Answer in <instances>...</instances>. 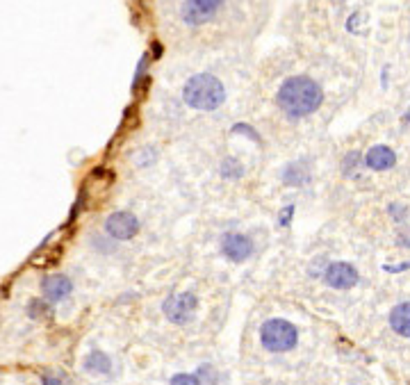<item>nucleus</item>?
Masks as SVG:
<instances>
[{
  "mask_svg": "<svg viewBox=\"0 0 410 385\" xmlns=\"http://www.w3.org/2000/svg\"><path fill=\"white\" fill-rule=\"evenodd\" d=\"M41 290H43V296H46V299L62 301L71 294L73 283L64 276V273H53V276H46L41 280Z\"/></svg>",
  "mask_w": 410,
  "mask_h": 385,
  "instance_id": "1a4fd4ad",
  "label": "nucleus"
},
{
  "mask_svg": "<svg viewBox=\"0 0 410 385\" xmlns=\"http://www.w3.org/2000/svg\"><path fill=\"white\" fill-rule=\"evenodd\" d=\"M408 313H410L408 301H406V303H399V306L390 313V326L399 333L401 337H408V335H410V326H408L410 320H408Z\"/></svg>",
  "mask_w": 410,
  "mask_h": 385,
  "instance_id": "9b49d317",
  "label": "nucleus"
},
{
  "mask_svg": "<svg viewBox=\"0 0 410 385\" xmlns=\"http://www.w3.org/2000/svg\"><path fill=\"white\" fill-rule=\"evenodd\" d=\"M223 5V0H185L183 3V21L187 25H203L210 21L217 10Z\"/></svg>",
  "mask_w": 410,
  "mask_h": 385,
  "instance_id": "20e7f679",
  "label": "nucleus"
},
{
  "mask_svg": "<svg viewBox=\"0 0 410 385\" xmlns=\"http://www.w3.org/2000/svg\"><path fill=\"white\" fill-rule=\"evenodd\" d=\"M139 231V221L130 212H114L105 221V233L114 240H130Z\"/></svg>",
  "mask_w": 410,
  "mask_h": 385,
  "instance_id": "423d86ee",
  "label": "nucleus"
},
{
  "mask_svg": "<svg viewBox=\"0 0 410 385\" xmlns=\"http://www.w3.org/2000/svg\"><path fill=\"white\" fill-rule=\"evenodd\" d=\"M194 310H196V296L192 292L174 294L164 301V315H167L174 324H185L187 320H192Z\"/></svg>",
  "mask_w": 410,
  "mask_h": 385,
  "instance_id": "39448f33",
  "label": "nucleus"
},
{
  "mask_svg": "<svg viewBox=\"0 0 410 385\" xmlns=\"http://www.w3.org/2000/svg\"><path fill=\"white\" fill-rule=\"evenodd\" d=\"M358 158H360V155L358 153H349L347 158H345V174L349 171V169H351V171H356V167H358Z\"/></svg>",
  "mask_w": 410,
  "mask_h": 385,
  "instance_id": "4468645a",
  "label": "nucleus"
},
{
  "mask_svg": "<svg viewBox=\"0 0 410 385\" xmlns=\"http://www.w3.org/2000/svg\"><path fill=\"white\" fill-rule=\"evenodd\" d=\"M87 369H89V372L105 374V372H110V358L105 353H92L87 358Z\"/></svg>",
  "mask_w": 410,
  "mask_h": 385,
  "instance_id": "f8f14e48",
  "label": "nucleus"
},
{
  "mask_svg": "<svg viewBox=\"0 0 410 385\" xmlns=\"http://www.w3.org/2000/svg\"><path fill=\"white\" fill-rule=\"evenodd\" d=\"M41 383L43 385H64L62 379H59V376H53V374H43L41 376Z\"/></svg>",
  "mask_w": 410,
  "mask_h": 385,
  "instance_id": "2eb2a0df",
  "label": "nucleus"
},
{
  "mask_svg": "<svg viewBox=\"0 0 410 385\" xmlns=\"http://www.w3.org/2000/svg\"><path fill=\"white\" fill-rule=\"evenodd\" d=\"M365 165L369 169H374V171H387V169H392L397 165V155H394L392 148H387V146H374V148H369L367 155H365Z\"/></svg>",
  "mask_w": 410,
  "mask_h": 385,
  "instance_id": "9d476101",
  "label": "nucleus"
},
{
  "mask_svg": "<svg viewBox=\"0 0 410 385\" xmlns=\"http://www.w3.org/2000/svg\"><path fill=\"white\" fill-rule=\"evenodd\" d=\"M183 98L189 107L201 110V112H212L217 110L223 98H226V89L217 78L210 73H198L187 80L183 89Z\"/></svg>",
  "mask_w": 410,
  "mask_h": 385,
  "instance_id": "f03ea898",
  "label": "nucleus"
},
{
  "mask_svg": "<svg viewBox=\"0 0 410 385\" xmlns=\"http://www.w3.org/2000/svg\"><path fill=\"white\" fill-rule=\"evenodd\" d=\"M260 342H263L267 351L283 353L294 349L296 342H299V333L285 320H269L260 329Z\"/></svg>",
  "mask_w": 410,
  "mask_h": 385,
  "instance_id": "7ed1b4c3",
  "label": "nucleus"
},
{
  "mask_svg": "<svg viewBox=\"0 0 410 385\" xmlns=\"http://www.w3.org/2000/svg\"><path fill=\"white\" fill-rule=\"evenodd\" d=\"M322 101H324L322 87L305 76L287 78L278 89V107L289 118H301L312 114L322 105Z\"/></svg>",
  "mask_w": 410,
  "mask_h": 385,
  "instance_id": "f257e3e1",
  "label": "nucleus"
},
{
  "mask_svg": "<svg viewBox=\"0 0 410 385\" xmlns=\"http://www.w3.org/2000/svg\"><path fill=\"white\" fill-rule=\"evenodd\" d=\"M171 385H201L198 376L194 374H176L174 379H171Z\"/></svg>",
  "mask_w": 410,
  "mask_h": 385,
  "instance_id": "ddd939ff",
  "label": "nucleus"
},
{
  "mask_svg": "<svg viewBox=\"0 0 410 385\" xmlns=\"http://www.w3.org/2000/svg\"><path fill=\"white\" fill-rule=\"evenodd\" d=\"M326 283L335 287V290H349V287H353L358 283V271L356 267H351L349 262H333L326 267V273H324Z\"/></svg>",
  "mask_w": 410,
  "mask_h": 385,
  "instance_id": "0eeeda50",
  "label": "nucleus"
},
{
  "mask_svg": "<svg viewBox=\"0 0 410 385\" xmlns=\"http://www.w3.org/2000/svg\"><path fill=\"white\" fill-rule=\"evenodd\" d=\"M221 251L228 260L242 262L253 253V242H251V237H246L242 233H228L221 240Z\"/></svg>",
  "mask_w": 410,
  "mask_h": 385,
  "instance_id": "6e6552de",
  "label": "nucleus"
}]
</instances>
